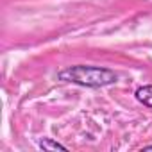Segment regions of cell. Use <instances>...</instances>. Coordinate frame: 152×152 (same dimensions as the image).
<instances>
[{
  "instance_id": "obj_3",
  "label": "cell",
  "mask_w": 152,
  "mask_h": 152,
  "mask_svg": "<svg viewBox=\"0 0 152 152\" xmlns=\"http://www.w3.org/2000/svg\"><path fill=\"white\" fill-rule=\"evenodd\" d=\"M38 145H39L43 150H66L64 145H61V143H57V141H54V140H50V138H43V140H39Z\"/></svg>"
},
{
  "instance_id": "obj_1",
  "label": "cell",
  "mask_w": 152,
  "mask_h": 152,
  "mask_svg": "<svg viewBox=\"0 0 152 152\" xmlns=\"http://www.w3.org/2000/svg\"><path fill=\"white\" fill-rule=\"evenodd\" d=\"M57 77L59 81L86 86V88H104L118 81V75L113 70L104 66H88V64L68 66L57 73Z\"/></svg>"
},
{
  "instance_id": "obj_2",
  "label": "cell",
  "mask_w": 152,
  "mask_h": 152,
  "mask_svg": "<svg viewBox=\"0 0 152 152\" xmlns=\"http://www.w3.org/2000/svg\"><path fill=\"white\" fill-rule=\"evenodd\" d=\"M136 99H138V102H141L143 106L152 107V84H147V86L138 88V90H136Z\"/></svg>"
},
{
  "instance_id": "obj_4",
  "label": "cell",
  "mask_w": 152,
  "mask_h": 152,
  "mask_svg": "<svg viewBox=\"0 0 152 152\" xmlns=\"http://www.w3.org/2000/svg\"><path fill=\"white\" fill-rule=\"evenodd\" d=\"M141 150H152V145H145V147H143Z\"/></svg>"
}]
</instances>
